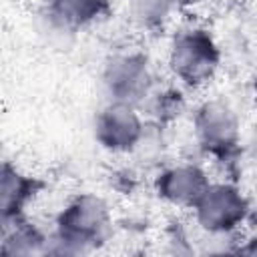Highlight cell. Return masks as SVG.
Returning a JSON list of instances; mask_svg holds the SVG:
<instances>
[{
  "label": "cell",
  "instance_id": "10",
  "mask_svg": "<svg viewBox=\"0 0 257 257\" xmlns=\"http://www.w3.org/2000/svg\"><path fill=\"white\" fill-rule=\"evenodd\" d=\"M106 0H50V16L66 28L94 22L106 12Z\"/></svg>",
  "mask_w": 257,
  "mask_h": 257
},
{
  "label": "cell",
  "instance_id": "9",
  "mask_svg": "<svg viewBox=\"0 0 257 257\" xmlns=\"http://www.w3.org/2000/svg\"><path fill=\"white\" fill-rule=\"evenodd\" d=\"M48 237L34 225L20 219L4 223V239H2V253L8 257L14 255H32V253H46Z\"/></svg>",
  "mask_w": 257,
  "mask_h": 257
},
{
  "label": "cell",
  "instance_id": "14",
  "mask_svg": "<svg viewBox=\"0 0 257 257\" xmlns=\"http://www.w3.org/2000/svg\"><path fill=\"white\" fill-rule=\"evenodd\" d=\"M251 92H253V102L257 106V76L253 78V84H251Z\"/></svg>",
  "mask_w": 257,
  "mask_h": 257
},
{
  "label": "cell",
  "instance_id": "1",
  "mask_svg": "<svg viewBox=\"0 0 257 257\" xmlns=\"http://www.w3.org/2000/svg\"><path fill=\"white\" fill-rule=\"evenodd\" d=\"M110 229L108 203L92 193L76 195L56 217L54 239H48L46 253L78 255L96 249Z\"/></svg>",
  "mask_w": 257,
  "mask_h": 257
},
{
  "label": "cell",
  "instance_id": "3",
  "mask_svg": "<svg viewBox=\"0 0 257 257\" xmlns=\"http://www.w3.org/2000/svg\"><path fill=\"white\" fill-rule=\"evenodd\" d=\"M197 225L209 235H229L237 231L247 215L249 201L233 183H211L193 207Z\"/></svg>",
  "mask_w": 257,
  "mask_h": 257
},
{
  "label": "cell",
  "instance_id": "2",
  "mask_svg": "<svg viewBox=\"0 0 257 257\" xmlns=\"http://www.w3.org/2000/svg\"><path fill=\"white\" fill-rule=\"evenodd\" d=\"M221 64V50L209 30L189 26L179 30L169 48V66L173 74L187 86L207 84Z\"/></svg>",
  "mask_w": 257,
  "mask_h": 257
},
{
  "label": "cell",
  "instance_id": "7",
  "mask_svg": "<svg viewBox=\"0 0 257 257\" xmlns=\"http://www.w3.org/2000/svg\"><path fill=\"white\" fill-rule=\"evenodd\" d=\"M209 185L211 181L203 167L183 163L161 171L155 181V191L169 205L193 209Z\"/></svg>",
  "mask_w": 257,
  "mask_h": 257
},
{
  "label": "cell",
  "instance_id": "8",
  "mask_svg": "<svg viewBox=\"0 0 257 257\" xmlns=\"http://www.w3.org/2000/svg\"><path fill=\"white\" fill-rule=\"evenodd\" d=\"M0 209H2V223L20 219L28 203L40 193L42 183L20 171L18 167L4 163L2 177H0Z\"/></svg>",
  "mask_w": 257,
  "mask_h": 257
},
{
  "label": "cell",
  "instance_id": "13",
  "mask_svg": "<svg viewBox=\"0 0 257 257\" xmlns=\"http://www.w3.org/2000/svg\"><path fill=\"white\" fill-rule=\"evenodd\" d=\"M201 2H205V0H173V4L181 6V8H193V6H199Z\"/></svg>",
  "mask_w": 257,
  "mask_h": 257
},
{
  "label": "cell",
  "instance_id": "11",
  "mask_svg": "<svg viewBox=\"0 0 257 257\" xmlns=\"http://www.w3.org/2000/svg\"><path fill=\"white\" fill-rule=\"evenodd\" d=\"M173 0H128L133 20L145 30H159L169 20Z\"/></svg>",
  "mask_w": 257,
  "mask_h": 257
},
{
  "label": "cell",
  "instance_id": "6",
  "mask_svg": "<svg viewBox=\"0 0 257 257\" xmlns=\"http://www.w3.org/2000/svg\"><path fill=\"white\" fill-rule=\"evenodd\" d=\"M145 135V122L135 104L110 100L94 118V139L110 153H131Z\"/></svg>",
  "mask_w": 257,
  "mask_h": 257
},
{
  "label": "cell",
  "instance_id": "4",
  "mask_svg": "<svg viewBox=\"0 0 257 257\" xmlns=\"http://www.w3.org/2000/svg\"><path fill=\"white\" fill-rule=\"evenodd\" d=\"M193 131L199 147L217 159H229L239 145L241 122L229 102L213 98L199 104L193 116Z\"/></svg>",
  "mask_w": 257,
  "mask_h": 257
},
{
  "label": "cell",
  "instance_id": "5",
  "mask_svg": "<svg viewBox=\"0 0 257 257\" xmlns=\"http://www.w3.org/2000/svg\"><path fill=\"white\" fill-rule=\"evenodd\" d=\"M102 84L110 100L141 104L153 90V70L147 54L118 52L104 64Z\"/></svg>",
  "mask_w": 257,
  "mask_h": 257
},
{
  "label": "cell",
  "instance_id": "12",
  "mask_svg": "<svg viewBox=\"0 0 257 257\" xmlns=\"http://www.w3.org/2000/svg\"><path fill=\"white\" fill-rule=\"evenodd\" d=\"M151 96V104H149V110L151 114L159 120V122H167V120H173L175 116L181 114L183 110V96L181 92L169 88V90H163L159 94H149Z\"/></svg>",
  "mask_w": 257,
  "mask_h": 257
}]
</instances>
